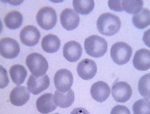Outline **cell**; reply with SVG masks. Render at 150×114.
Here are the masks:
<instances>
[{"instance_id": "obj_1", "label": "cell", "mask_w": 150, "mask_h": 114, "mask_svg": "<svg viewBox=\"0 0 150 114\" xmlns=\"http://www.w3.org/2000/svg\"><path fill=\"white\" fill-rule=\"evenodd\" d=\"M97 28L101 34L107 36L114 35L119 31L121 22L118 17L109 13H103L97 19Z\"/></svg>"}, {"instance_id": "obj_2", "label": "cell", "mask_w": 150, "mask_h": 114, "mask_svg": "<svg viewBox=\"0 0 150 114\" xmlns=\"http://www.w3.org/2000/svg\"><path fill=\"white\" fill-rule=\"evenodd\" d=\"M84 48L88 55L95 58H100L107 52L108 43L102 37L92 35L85 39Z\"/></svg>"}, {"instance_id": "obj_3", "label": "cell", "mask_w": 150, "mask_h": 114, "mask_svg": "<svg viewBox=\"0 0 150 114\" xmlns=\"http://www.w3.org/2000/svg\"><path fill=\"white\" fill-rule=\"evenodd\" d=\"M25 61L30 72L35 76H43L48 70V64L47 60L39 53H33L29 54Z\"/></svg>"}, {"instance_id": "obj_4", "label": "cell", "mask_w": 150, "mask_h": 114, "mask_svg": "<svg viewBox=\"0 0 150 114\" xmlns=\"http://www.w3.org/2000/svg\"><path fill=\"white\" fill-rule=\"evenodd\" d=\"M132 52V48L130 46L124 42H118L112 45L110 54L113 62L117 65H121L129 61Z\"/></svg>"}, {"instance_id": "obj_5", "label": "cell", "mask_w": 150, "mask_h": 114, "mask_svg": "<svg viewBox=\"0 0 150 114\" xmlns=\"http://www.w3.org/2000/svg\"><path fill=\"white\" fill-rule=\"evenodd\" d=\"M36 19L38 24L42 29L49 30L56 26L57 16L55 10L50 7H45L38 12Z\"/></svg>"}, {"instance_id": "obj_6", "label": "cell", "mask_w": 150, "mask_h": 114, "mask_svg": "<svg viewBox=\"0 0 150 114\" xmlns=\"http://www.w3.org/2000/svg\"><path fill=\"white\" fill-rule=\"evenodd\" d=\"M54 82L57 90L65 93L70 90L73 83V77L71 72L67 69H60L56 72Z\"/></svg>"}, {"instance_id": "obj_7", "label": "cell", "mask_w": 150, "mask_h": 114, "mask_svg": "<svg viewBox=\"0 0 150 114\" xmlns=\"http://www.w3.org/2000/svg\"><path fill=\"white\" fill-rule=\"evenodd\" d=\"M20 48L17 41L10 38H2L0 42L1 55L6 59H12L18 56Z\"/></svg>"}, {"instance_id": "obj_8", "label": "cell", "mask_w": 150, "mask_h": 114, "mask_svg": "<svg viewBox=\"0 0 150 114\" xmlns=\"http://www.w3.org/2000/svg\"><path fill=\"white\" fill-rule=\"evenodd\" d=\"M50 85V79L46 74L40 77L31 75L27 83L29 91L35 95H38L47 90Z\"/></svg>"}, {"instance_id": "obj_9", "label": "cell", "mask_w": 150, "mask_h": 114, "mask_svg": "<svg viewBox=\"0 0 150 114\" xmlns=\"http://www.w3.org/2000/svg\"><path fill=\"white\" fill-rule=\"evenodd\" d=\"M112 94L116 101L125 103L130 99L132 95V89L130 86L126 82H117L112 86Z\"/></svg>"}, {"instance_id": "obj_10", "label": "cell", "mask_w": 150, "mask_h": 114, "mask_svg": "<svg viewBox=\"0 0 150 114\" xmlns=\"http://www.w3.org/2000/svg\"><path fill=\"white\" fill-rule=\"evenodd\" d=\"M40 37L39 31L33 26H26L20 32L21 41L25 45L28 47L36 45L38 43Z\"/></svg>"}, {"instance_id": "obj_11", "label": "cell", "mask_w": 150, "mask_h": 114, "mask_svg": "<svg viewBox=\"0 0 150 114\" xmlns=\"http://www.w3.org/2000/svg\"><path fill=\"white\" fill-rule=\"evenodd\" d=\"M77 70L79 76L82 79L86 80H91L97 73V65L93 60L85 59L79 63Z\"/></svg>"}, {"instance_id": "obj_12", "label": "cell", "mask_w": 150, "mask_h": 114, "mask_svg": "<svg viewBox=\"0 0 150 114\" xmlns=\"http://www.w3.org/2000/svg\"><path fill=\"white\" fill-rule=\"evenodd\" d=\"M60 21L61 25L65 29L69 31H72L78 27L80 17L73 10L67 8L61 12Z\"/></svg>"}, {"instance_id": "obj_13", "label": "cell", "mask_w": 150, "mask_h": 114, "mask_svg": "<svg viewBox=\"0 0 150 114\" xmlns=\"http://www.w3.org/2000/svg\"><path fill=\"white\" fill-rule=\"evenodd\" d=\"M82 53V49L81 44L75 41L67 42L64 46V56L70 62H77L81 58Z\"/></svg>"}, {"instance_id": "obj_14", "label": "cell", "mask_w": 150, "mask_h": 114, "mask_svg": "<svg viewBox=\"0 0 150 114\" xmlns=\"http://www.w3.org/2000/svg\"><path fill=\"white\" fill-rule=\"evenodd\" d=\"M110 92V88L108 84L102 81L94 83L91 89V94L92 98L100 103L104 102L108 98Z\"/></svg>"}, {"instance_id": "obj_15", "label": "cell", "mask_w": 150, "mask_h": 114, "mask_svg": "<svg viewBox=\"0 0 150 114\" xmlns=\"http://www.w3.org/2000/svg\"><path fill=\"white\" fill-rule=\"evenodd\" d=\"M25 87L18 86L11 92L10 100L12 104L22 106L27 103L30 98V93Z\"/></svg>"}, {"instance_id": "obj_16", "label": "cell", "mask_w": 150, "mask_h": 114, "mask_svg": "<svg viewBox=\"0 0 150 114\" xmlns=\"http://www.w3.org/2000/svg\"><path fill=\"white\" fill-rule=\"evenodd\" d=\"M52 94L46 93L40 97L36 102V106L39 112L47 114L52 112L57 108Z\"/></svg>"}, {"instance_id": "obj_17", "label": "cell", "mask_w": 150, "mask_h": 114, "mask_svg": "<svg viewBox=\"0 0 150 114\" xmlns=\"http://www.w3.org/2000/svg\"><path fill=\"white\" fill-rule=\"evenodd\" d=\"M134 66L137 70L146 71L150 67V51L141 49L136 52L133 60Z\"/></svg>"}, {"instance_id": "obj_18", "label": "cell", "mask_w": 150, "mask_h": 114, "mask_svg": "<svg viewBox=\"0 0 150 114\" xmlns=\"http://www.w3.org/2000/svg\"><path fill=\"white\" fill-rule=\"evenodd\" d=\"M74 100V93L71 89L65 93L61 92L58 90L55 92V102L57 106L61 108L69 107L73 104Z\"/></svg>"}, {"instance_id": "obj_19", "label": "cell", "mask_w": 150, "mask_h": 114, "mask_svg": "<svg viewBox=\"0 0 150 114\" xmlns=\"http://www.w3.org/2000/svg\"><path fill=\"white\" fill-rule=\"evenodd\" d=\"M60 45V40L54 35L49 34L42 38V49L46 52L56 53L59 49Z\"/></svg>"}, {"instance_id": "obj_20", "label": "cell", "mask_w": 150, "mask_h": 114, "mask_svg": "<svg viewBox=\"0 0 150 114\" xmlns=\"http://www.w3.org/2000/svg\"><path fill=\"white\" fill-rule=\"evenodd\" d=\"M134 25L139 29H144L150 24V13L149 10L144 8L138 13L132 17Z\"/></svg>"}, {"instance_id": "obj_21", "label": "cell", "mask_w": 150, "mask_h": 114, "mask_svg": "<svg viewBox=\"0 0 150 114\" xmlns=\"http://www.w3.org/2000/svg\"><path fill=\"white\" fill-rule=\"evenodd\" d=\"M23 20V16L20 12L12 11L6 15L4 22L7 28L9 29H16L22 25Z\"/></svg>"}, {"instance_id": "obj_22", "label": "cell", "mask_w": 150, "mask_h": 114, "mask_svg": "<svg viewBox=\"0 0 150 114\" xmlns=\"http://www.w3.org/2000/svg\"><path fill=\"white\" fill-rule=\"evenodd\" d=\"M9 72L12 81L17 85L23 84L27 75L25 68L20 64H16L11 67Z\"/></svg>"}, {"instance_id": "obj_23", "label": "cell", "mask_w": 150, "mask_h": 114, "mask_svg": "<svg viewBox=\"0 0 150 114\" xmlns=\"http://www.w3.org/2000/svg\"><path fill=\"white\" fill-rule=\"evenodd\" d=\"M94 6L93 0H74L73 1L75 10L82 15L89 14L93 10Z\"/></svg>"}, {"instance_id": "obj_24", "label": "cell", "mask_w": 150, "mask_h": 114, "mask_svg": "<svg viewBox=\"0 0 150 114\" xmlns=\"http://www.w3.org/2000/svg\"><path fill=\"white\" fill-rule=\"evenodd\" d=\"M144 2L142 0H124L122 1L124 10L131 14L138 13L143 7Z\"/></svg>"}, {"instance_id": "obj_25", "label": "cell", "mask_w": 150, "mask_h": 114, "mask_svg": "<svg viewBox=\"0 0 150 114\" xmlns=\"http://www.w3.org/2000/svg\"><path fill=\"white\" fill-rule=\"evenodd\" d=\"M134 114H150L149 99H141L135 102L132 106Z\"/></svg>"}, {"instance_id": "obj_26", "label": "cell", "mask_w": 150, "mask_h": 114, "mask_svg": "<svg viewBox=\"0 0 150 114\" xmlns=\"http://www.w3.org/2000/svg\"><path fill=\"white\" fill-rule=\"evenodd\" d=\"M140 94L146 99L150 98V74L142 76L138 82Z\"/></svg>"}, {"instance_id": "obj_27", "label": "cell", "mask_w": 150, "mask_h": 114, "mask_svg": "<svg viewBox=\"0 0 150 114\" xmlns=\"http://www.w3.org/2000/svg\"><path fill=\"white\" fill-rule=\"evenodd\" d=\"M108 6L110 9L115 12H122L124 11L122 6V1H108Z\"/></svg>"}, {"instance_id": "obj_28", "label": "cell", "mask_w": 150, "mask_h": 114, "mask_svg": "<svg viewBox=\"0 0 150 114\" xmlns=\"http://www.w3.org/2000/svg\"><path fill=\"white\" fill-rule=\"evenodd\" d=\"M110 114H131L130 111L126 106L117 105L112 108Z\"/></svg>"}, {"instance_id": "obj_29", "label": "cell", "mask_w": 150, "mask_h": 114, "mask_svg": "<svg viewBox=\"0 0 150 114\" xmlns=\"http://www.w3.org/2000/svg\"><path fill=\"white\" fill-rule=\"evenodd\" d=\"M70 114H91L86 109L82 108H78L74 109Z\"/></svg>"}, {"instance_id": "obj_30", "label": "cell", "mask_w": 150, "mask_h": 114, "mask_svg": "<svg viewBox=\"0 0 150 114\" xmlns=\"http://www.w3.org/2000/svg\"><path fill=\"white\" fill-rule=\"evenodd\" d=\"M59 114V113H55V114Z\"/></svg>"}]
</instances>
